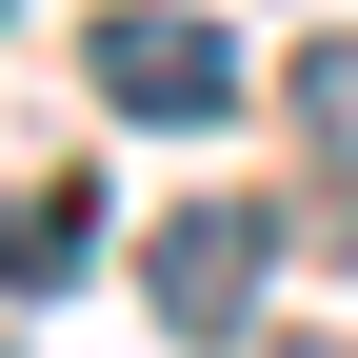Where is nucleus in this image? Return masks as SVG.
I'll use <instances>...</instances> for the list:
<instances>
[{"label": "nucleus", "instance_id": "f257e3e1", "mask_svg": "<svg viewBox=\"0 0 358 358\" xmlns=\"http://www.w3.org/2000/svg\"><path fill=\"white\" fill-rule=\"evenodd\" d=\"M80 80H100V120H159V140H219L239 120V20H199V0H100L80 20Z\"/></svg>", "mask_w": 358, "mask_h": 358}, {"label": "nucleus", "instance_id": "20e7f679", "mask_svg": "<svg viewBox=\"0 0 358 358\" xmlns=\"http://www.w3.org/2000/svg\"><path fill=\"white\" fill-rule=\"evenodd\" d=\"M259 358H358V338H319V319H299V338H259Z\"/></svg>", "mask_w": 358, "mask_h": 358}, {"label": "nucleus", "instance_id": "7ed1b4c3", "mask_svg": "<svg viewBox=\"0 0 358 358\" xmlns=\"http://www.w3.org/2000/svg\"><path fill=\"white\" fill-rule=\"evenodd\" d=\"M80 239H100V199H0V299H60Z\"/></svg>", "mask_w": 358, "mask_h": 358}, {"label": "nucleus", "instance_id": "f03ea898", "mask_svg": "<svg viewBox=\"0 0 358 358\" xmlns=\"http://www.w3.org/2000/svg\"><path fill=\"white\" fill-rule=\"evenodd\" d=\"M279 239H299L279 199H179L159 239H140V299H159L179 338H259V299H279Z\"/></svg>", "mask_w": 358, "mask_h": 358}]
</instances>
